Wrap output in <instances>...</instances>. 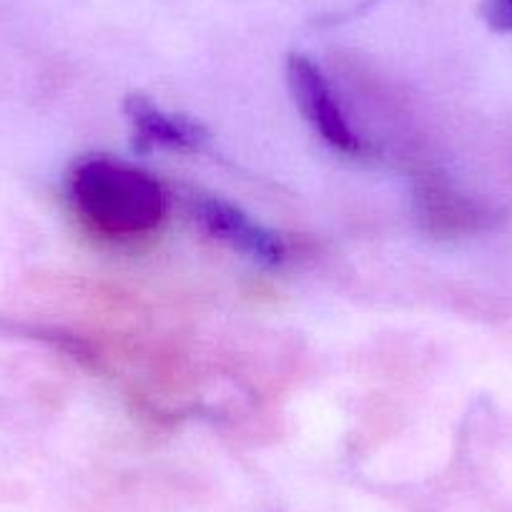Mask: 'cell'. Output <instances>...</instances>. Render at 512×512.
Instances as JSON below:
<instances>
[{"label":"cell","mask_w":512,"mask_h":512,"mask_svg":"<svg viewBox=\"0 0 512 512\" xmlns=\"http://www.w3.org/2000/svg\"><path fill=\"white\" fill-rule=\"evenodd\" d=\"M480 13L495 33H512V0H482Z\"/></svg>","instance_id":"obj_5"},{"label":"cell","mask_w":512,"mask_h":512,"mask_svg":"<svg viewBox=\"0 0 512 512\" xmlns=\"http://www.w3.org/2000/svg\"><path fill=\"white\" fill-rule=\"evenodd\" d=\"M123 111L134 128V149L139 154H151L154 149H199L206 141V131L199 123L161 111L141 93H131Z\"/></svg>","instance_id":"obj_4"},{"label":"cell","mask_w":512,"mask_h":512,"mask_svg":"<svg viewBox=\"0 0 512 512\" xmlns=\"http://www.w3.org/2000/svg\"><path fill=\"white\" fill-rule=\"evenodd\" d=\"M287 78L294 101L299 103L307 121L329 146L344 151V154H359L364 149L362 139L354 134L352 126L344 118L342 108H339L337 98H334L332 88H329L327 78L319 71L317 63H312L302 53H294L287 63Z\"/></svg>","instance_id":"obj_3"},{"label":"cell","mask_w":512,"mask_h":512,"mask_svg":"<svg viewBox=\"0 0 512 512\" xmlns=\"http://www.w3.org/2000/svg\"><path fill=\"white\" fill-rule=\"evenodd\" d=\"M191 216L204 234L249 256L251 262L277 267L287 256V246L277 234L251 221L244 211L231 206L229 201L214 199V196H194Z\"/></svg>","instance_id":"obj_2"},{"label":"cell","mask_w":512,"mask_h":512,"mask_svg":"<svg viewBox=\"0 0 512 512\" xmlns=\"http://www.w3.org/2000/svg\"><path fill=\"white\" fill-rule=\"evenodd\" d=\"M71 199L81 219L113 239L149 234L166 214V194L156 179L111 159H88L71 176Z\"/></svg>","instance_id":"obj_1"}]
</instances>
